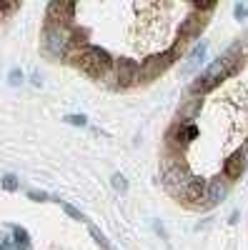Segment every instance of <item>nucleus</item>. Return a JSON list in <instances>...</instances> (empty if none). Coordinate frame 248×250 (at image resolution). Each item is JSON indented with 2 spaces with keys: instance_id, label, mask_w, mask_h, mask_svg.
<instances>
[{
  "instance_id": "nucleus-13",
  "label": "nucleus",
  "mask_w": 248,
  "mask_h": 250,
  "mask_svg": "<svg viewBox=\"0 0 248 250\" xmlns=\"http://www.w3.org/2000/svg\"><path fill=\"white\" fill-rule=\"evenodd\" d=\"M90 235L95 238V243H98V245H100L103 250H111V243H108V238H106V235H103V233L98 230V228H95V225H90Z\"/></svg>"
},
{
  "instance_id": "nucleus-10",
  "label": "nucleus",
  "mask_w": 248,
  "mask_h": 250,
  "mask_svg": "<svg viewBox=\"0 0 248 250\" xmlns=\"http://www.w3.org/2000/svg\"><path fill=\"white\" fill-rule=\"evenodd\" d=\"M13 248H18V250H28L30 248V238H28L25 228L13 225Z\"/></svg>"
},
{
  "instance_id": "nucleus-12",
  "label": "nucleus",
  "mask_w": 248,
  "mask_h": 250,
  "mask_svg": "<svg viewBox=\"0 0 248 250\" xmlns=\"http://www.w3.org/2000/svg\"><path fill=\"white\" fill-rule=\"evenodd\" d=\"M58 203H60V205H63V210H66V213H68V215H70L73 220H80V223H83V220H86V215H83V213L78 210V208H75V205H70V203H66V200H58Z\"/></svg>"
},
{
  "instance_id": "nucleus-2",
  "label": "nucleus",
  "mask_w": 248,
  "mask_h": 250,
  "mask_svg": "<svg viewBox=\"0 0 248 250\" xmlns=\"http://www.w3.org/2000/svg\"><path fill=\"white\" fill-rule=\"evenodd\" d=\"M221 80H225V62H223V58L218 55L208 68H205L196 80H193V85H191V93L193 95H203V93H208V90H213Z\"/></svg>"
},
{
  "instance_id": "nucleus-11",
  "label": "nucleus",
  "mask_w": 248,
  "mask_h": 250,
  "mask_svg": "<svg viewBox=\"0 0 248 250\" xmlns=\"http://www.w3.org/2000/svg\"><path fill=\"white\" fill-rule=\"evenodd\" d=\"M63 120H66L68 125H75V128H86V125H88V118L83 115V113H80V115H78V113H70V115H66Z\"/></svg>"
},
{
  "instance_id": "nucleus-9",
  "label": "nucleus",
  "mask_w": 248,
  "mask_h": 250,
  "mask_svg": "<svg viewBox=\"0 0 248 250\" xmlns=\"http://www.w3.org/2000/svg\"><path fill=\"white\" fill-rule=\"evenodd\" d=\"M225 195H228V185H225V180L216 178L208 183V190H205V200H208V205H218Z\"/></svg>"
},
{
  "instance_id": "nucleus-19",
  "label": "nucleus",
  "mask_w": 248,
  "mask_h": 250,
  "mask_svg": "<svg viewBox=\"0 0 248 250\" xmlns=\"http://www.w3.org/2000/svg\"><path fill=\"white\" fill-rule=\"evenodd\" d=\"M156 233H158V235H160L163 240H168V233L163 230V225H160V223H156Z\"/></svg>"
},
{
  "instance_id": "nucleus-4",
  "label": "nucleus",
  "mask_w": 248,
  "mask_h": 250,
  "mask_svg": "<svg viewBox=\"0 0 248 250\" xmlns=\"http://www.w3.org/2000/svg\"><path fill=\"white\" fill-rule=\"evenodd\" d=\"M113 73H115V88H131L138 83V75H140V65L131 58H118L113 60Z\"/></svg>"
},
{
  "instance_id": "nucleus-3",
  "label": "nucleus",
  "mask_w": 248,
  "mask_h": 250,
  "mask_svg": "<svg viewBox=\"0 0 248 250\" xmlns=\"http://www.w3.org/2000/svg\"><path fill=\"white\" fill-rule=\"evenodd\" d=\"M196 135H198V128H196L193 123H180V120H176L171 128H168V133H165V148L176 150V153H183Z\"/></svg>"
},
{
  "instance_id": "nucleus-16",
  "label": "nucleus",
  "mask_w": 248,
  "mask_h": 250,
  "mask_svg": "<svg viewBox=\"0 0 248 250\" xmlns=\"http://www.w3.org/2000/svg\"><path fill=\"white\" fill-rule=\"evenodd\" d=\"M0 185H3L5 190H15V188H18V178H15V175H3Z\"/></svg>"
},
{
  "instance_id": "nucleus-22",
  "label": "nucleus",
  "mask_w": 248,
  "mask_h": 250,
  "mask_svg": "<svg viewBox=\"0 0 248 250\" xmlns=\"http://www.w3.org/2000/svg\"><path fill=\"white\" fill-rule=\"evenodd\" d=\"M243 43H246V45H248V33H246V35H243Z\"/></svg>"
},
{
  "instance_id": "nucleus-6",
  "label": "nucleus",
  "mask_w": 248,
  "mask_h": 250,
  "mask_svg": "<svg viewBox=\"0 0 248 250\" xmlns=\"http://www.w3.org/2000/svg\"><path fill=\"white\" fill-rule=\"evenodd\" d=\"M223 170H225V178H241L243 170H246V150H236L228 160H225Z\"/></svg>"
},
{
  "instance_id": "nucleus-20",
  "label": "nucleus",
  "mask_w": 248,
  "mask_h": 250,
  "mask_svg": "<svg viewBox=\"0 0 248 250\" xmlns=\"http://www.w3.org/2000/svg\"><path fill=\"white\" fill-rule=\"evenodd\" d=\"M0 250H13V243H10V238H5L3 243H0Z\"/></svg>"
},
{
  "instance_id": "nucleus-8",
  "label": "nucleus",
  "mask_w": 248,
  "mask_h": 250,
  "mask_svg": "<svg viewBox=\"0 0 248 250\" xmlns=\"http://www.w3.org/2000/svg\"><path fill=\"white\" fill-rule=\"evenodd\" d=\"M201 108H203L201 95H196V98H191V100H185L183 105H180V110H178V120H180V123H193V118L201 113Z\"/></svg>"
},
{
  "instance_id": "nucleus-18",
  "label": "nucleus",
  "mask_w": 248,
  "mask_h": 250,
  "mask_svg": "<svg viewBox=\"0 0 248 250\" xmlns=\"http://www.w3.org/2000/svg\"><path fill=\"white\" fill-rule=\"evenodd\" d=\"M28 198H30V200H35V203H45L50 195H48V193H43V190H40V193H38V190H30V193H28Z\"/></svg>"
},
{
  "instance_id": "nucleus-1",
  "label": "nucleus",
  "mask_w": 248,
  "mask_h": 250,
  "mask_svg": "<svg viewBox=\"0 0 248 250\" xmlns=\"http://www.w3.org/2000/svg\"><path fill=\"white\" fill-rule=\"evenodd\" d=\"M73 62L83 70V73H88L90 78H108L113 73V58L108 50H103V48H95V45H80L75 53H73Z\"/></svg>"
},
{
  "instance_id": "nucleus-7",
  "label": "nucleus",
  "mask_w": 248,
  "mask_h": 250,
  "mask_svg": "<svg viewBox=\"0 0 248 250\" xmlns=\"http://www.w3.org/2000/svg\"><path fill=\"white\" fill-rule=\"evenodd\" d=\"M205 53H208V43L205 40H201V43L191 50V55H188V62L183 65V75H191L196 68H201V62L205 60Z\"/></svg>"
},
{
  "instance_id": "nucleus-17",
  "label": "nucleus",
  "mask_w": 248,
  "mask_h": 250,
  "mask_svg": "<svg viewBox=\"0 0 248 250\" xmlns=\"http://www.w3.org/2000/svg\"><path fill=\"white\" fill-rule=\"evenodd\" d=\"M8 83H10V85H20V83H23V70L13 68V70H10V75H8Z\"/></svg>"
},
{
  "instance_id": "nucleus-21",
  "label": "nucleus",
  "mask_w": 248,
  "mask_h": 250,
  "mask_svg": "<svg viewBox=\"0 0 248 250\" xmlns=\"http://www.w3.org/2000/svg\"><path fill=\"white\" fill-rule=\"evenodd\" d=\"M33 85H43V80H40V75H38V73L33 75Z\"/></svg>"
},
{
  "instance_id": "nucleus-5",
  "label": "nucleus",
  "mask_w": 248,
  "mask_h": 250,
  "mask_svg": "<svg viewBox=\"0 0 248 250\" xmlns=\"http://www.w3.org/2000/svg\"><path fill=\"white\" fill-rule=\"evenodd\" d=\"M193 10H198L201 15H191V18L183 20V25H180V30H178V45H183L185 40L201 35V30L205 28V18H203V15H211V13H213V8H193Z\"/></svg>"
},
{
  "instance_id": "nucleus-15",
  "label": "nucleus",
  "mask_w": 248,
  "mask_h": 250,
  "mask_svg": "<svg viewBox=\"0 0 248 250\" xmlns=\"http://www.w3.org/2000/svg\"><path fill=\"white\" fill-rule=\"evenodd\" d=\"M233 18L236 20H246L248 18V3H236L233 5Z\"/></svg>"
},
{
  "instance_id": "nucleus-14",
  "label": "nucleus",
  "mask_w": 248,
  "mask_h": 250,
  "mask_svg": "<svg viewBox=\"0 0 248 250\" xmlns=\"http://www.w3.org/2000/svg\"><path fill=\"white\" fill-rule=\"evenodd\" d=\"M111 185L115 188V190H118V193H126V190H128V180H126V178H123L120 173H115V175L111 178Z\"/></svg>"
}]
</instances>
